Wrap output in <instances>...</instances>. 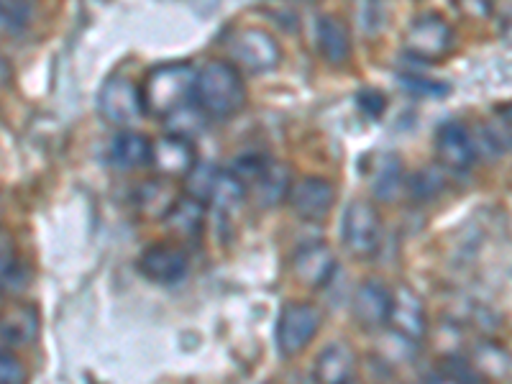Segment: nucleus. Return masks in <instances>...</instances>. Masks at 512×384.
<instances>
[{
	"label": "nucleus",
	"instance_id": "nucleus-17",
	"mask_svg": "<svg viewBox=\"0 0 512 384\" xmlns=\"http://www.w3.org/2000/svg\"><path fill=\"white\" fill-rule=\"evenodd\" d=\"M111 162L118 169H141L152 162V139L134 128H126L111 141Z\"/></svg>",
	"mask_w": 512,
	"mask_h": 384
},
{
	"label": "nucleus",
	"instance_id": "nucleus-36",
	"mask_svg": "<svg viewBox=\"0 0 512 384\" xmlns=\"http://www.w3.org/2000/svg\"><path fill=\"white\" fill-rule=\"evenodd\" d=\"M0 26L6 29V21H3V8H0Z\"/></svg>",
	"mask_w": 512,
	"mask_h": 384
},
{
	"label": "nucleus",
	"instance_id": "nucleus-15",
	"mask_svg": "<svg viewBox=\"0 0 512 384\" xmlns=\"http://www.w3.org/2000/svg\"><path fill=\"white\" fill-rule=\"evenodd\" d=\"M315 47L328 64H346L351 59V31L344 18L326 13L315 24Z\"/></svg>",
	"mask_w": 512,
	"mask_h": 384
},
{
	"label": "nucleus",
	"instance_id": "nucleus-19",
	"mask_svg": "<svg viewBox=\"0 0 512 384\" xmlns=\"http://www.w3.org/2000/svg\"><path fill=\"white\" fill-rule=\"evenodd\" d=\"M164 226H167V231L172 233V236H177V239L182 241L198 239L205 226V205L182 195V198H177V203L172 205L167 218H164Z\"/></svg>",
	"mask_w": 512,
	"mask_h": 384
},
{
	"label": "nucleus",
	"instance_id": "nucleus-6",
	"mask_svg": "<svg viewBox=\"0 0 512 384\" xmlns=\"http://www.w3.org/2000/svg\"><path fill=\"white\" fill-rule=\"evenodd\" d=\"M98 108L100 116L113 126H136L144 118L141 88L131 77L113 75L100 90Z\"/></svg>",
	"mask_w": 512,
	"mask_h": 384
},
{
	"label": "nucleus",
	"instance_id": "nucleus-37",
	"mask_svg": "<svg viewBox=\"0 0 512 384\" xmlns=\"http://www.w3.org/2000/svg\"><path fill=\"white\" fill-rule=\"evenodd\" d=\"M0 315H3V290H0Z\"/></svg>",
	"mask_w": 512,
	"mask_h": 384
},
{
	"label": "nucleus",
	"instance_id": "nucleus-20",
	"mask_svg": "<svg viewBox=\"0 0 512 384\" xmlns=\"http://www.w3.org/2000/svg\"><path fill=\"white\" fill-rule=\"evenodd\" d=\"M39 333V313L34 305H18L0 315V341L6 346L31 344Z\"/></svg>",
	"mask_w": 512,
	"mask_h": 384
},
{
	"label": "nucleus",
	"instance_id": "nucleus-14",
	"mask_svg": "<svg viewBox=\"0 0 512 384\" xmlns=\"http://www.w3.org/2000/svg\"><path fill=\"white\" fill-rule=\"evenodd\" d=\"M338 264L333 251L326 244H310L295 254V262H292V272H295V280L303 282L310 290H320L333 280Z\"/></svg>",
	"mask_w": 512,
	"mask_h": 384
},
{
	"label": "nucleus",
	"instance_id": "nucleus-31",
	"mask_svg": "<svg viewBox=\"0 0 512 384\" xmlns=\"http://www.w3.org/2000/svg\"><path fill=\"white\" fill-rule=\"evenodd\" d=\"M29 382V369L16 354L0 351V384H26Z\"/></svg>",
	"mask_w": 512,
	"mask_h": 384
},
{
	"label": "nucleus",
	"instance_id": "nucleus-38",
	"mask_svg": "<svg viewBox=\"0 0 512 384\" xmlns=\"http://www.w3.org/2000/svg\"><path fill=\"white\" fill-rule=\"evenodd\" d=\"M349 384H359V382H349Z\"/></svg>",
	"mask_w": 512,
	"mask_h": 384
},
{
	"label": "nucleus",
	"instance_id": "nucleus-11",
	"mask_svg": "<svg viewBox=\"0 0 512 384\" xmlns=\"http://www.w3.org/2000/svg\"><path fill=\"white\" fill-rule=\"evenodd\" d=\"M392 331L400 333L402 338H408L413 344L423 341L428 336V313H425V303L410 290L408 285L392 290V310L390 323Z\"/></svg>",
	"mask_w": 512,
	"mask_h": 384
},
{
	"label": "nucleus",
	"instance_id": "nucleus-16",
	"mask_svg": "<svg viewBox=\"0 0 512 384\" xmlns=\"http://www.w3.org/2000/svg\"><path fill=\"white\" fill-rule=\"evenodd\" d=\"M356 372V354L349 344L338 341L328 344L315 359L313 377L315 384H349L354 382Z\"/></svg>",
	"mask_w": 512,
	"mask_h": 384
},
{
	"label": "nucleus",
	"instance_id": "nucleus-29",
	"mask_svg": "<svg viewBox=\"0 0 512 384\" xmlns=\"http://www.w3.org/2000/svg\"><path fill=\"white\" fill-rule=\"evenodd\" d=\"M443 190V175L436 167H425L410 177V195L413 200H433Z\"/></svg>",
	"mask_w": 512,
	"mask_h": 384
},
{
	"label": "nucleus",
	"instance_id": "nucleus-35",
	"mask_svg": "<svg viewBox=\"0 0 512 384\" xmlns=\"http://www.w3.org/2000/svg\"><path fill=\"white\" fill-rule=\"evenodd\" d=\"M425 384H454V382H451L441 369H433V372L428 374V379H425Z\"/></svg>",
	"mask_w": 512,
	"mask_h": 384
},
{
	"label": "nucleus",
	"instance_id": "nucleus-2",
	"mask_svg": "<svg viewBox=\"0 0 512 384\" xmlns=\"http://www.w3.org/2000/svg\"><path fill=\"white\" fill-rule=\"evenodd\" d=\"M195 75L190 64H162L157 70L146 75L141 100H144V113L157 118H169L187 103H192L195 93Z\"/></svg>",
	"mask_w": 512,
	"mask_h": 384
},
{
	"label": "nucleus",
	"instance_id": "nucleus-3",
	"mask_svg": "<svg viewBox=\"0 0 512 384\" xmlns=\"http://www.w3.org/2000/svg\"><path fill=\"white\" fill-rule=\"evenodd\" d=\"M228 52L236 59V64L246 67L249 72H256V75L274 70L282 62L280 41L262 26H244V29L233 31L231 41H228Z\"/></svg>",
	"mask_w": 512,
	"mask_h": 384
},
{
	"label": "nucleus",
	"instance_id": "nucleus-26",
	"mask_svg": "<svg viewBox=\"0 0 512 384\" xmlns=\"http://www.w3.org/2000/svg\"><path fill=\"white\" fill-rule=\"evenodd\" d=\"M221 169L213 167L208 162H198L192 167L190 175L185 177V195L198 203L208 205L210 198H213V185H216V177Z\"/></svg>",
	"mask_w": 512,
	"mask_h": 384
},
{
	"label": "nucleus",
	"instance_id": "nucleus-30",
	"mask_svg": "<svg viewBox=\"0 0 512 384\" xmlns=\"http://www.w3.org/2000/svg\"><path fill=\"white\" fill-rule=\"evenodd\" d=\"M400 85L408 93L423 95V98H441V95H448V85L441 80H431V77H420V75H400Z\"/></svg>",
	"mask_w": 512,
	"mask_h": 384
},
{
	"label": "nucleus",
	"instance_id": "nucleus-12",
	"mask_svg": "<svg viewBox=\"0 0 512 384\" xmlns=\"http://www.w3.org/2000/svg\"><path fill=\"white\" fill-rule=\"evenodd\" d=\"M152 164L164 180H185L198 164V154L192 141L177 139V136L164 134L162 139L152 141Z\"/></svg>",
	"mask_w": 512,
	"mask_h": 384
},
{
	"label": "nucleus",
	"instance_id": "nucleus-7",
	"mask_svg": "<svg viewBox=\"0 0 512 384\" xmlns=\"http://www.w3.org/2000/svg\"><path fill=\"white\" fill-rule=\"evenodd\" d=\"M408 52L423 62H438L454 49V29L438 13H423L413 21L405 36Z\"/></svg>",
	"mask_w": 512,
	"mask_h": 384
},
{
	"label": "nucleus",
	"instance_id": "nucleus-22",
	"mask_svg": "<svg viewBox=\"0 0 512 384\" xmlns=\"http://www.w3.org/2000/svg\"><path fill=\"white\" fill-rule=\"evenodd\" d=\"M177 203V195L175 190L169 187V182L164 180H149L139 187L136 192V205L144 216L149 218H159L164 221L167 213L172 210V205Z\"/></svg>",
	"mask_w": 512,
	"mask_h": 384
},
{
	"label": "nucleus",
	"instance_id": "nucleus-10",
	"mask_svg": "<svg viewBox=\"0 0 512 384\" xmlns=\"http://www.w3.org/2000/svg\"><path fill=\"white\" fill-rule=\"evenodd\" d=\"M436 154L451 172H469L477 162V144L464 123L448 121L436 131Z\"/></svg>",
	"mask_w": 512,
	"mask_h": 384
},
{
	"label": "nucleus",
	"instance_id": "nucleus-1",
	"mask_svg": "<svg viewBox=\"0 0 512 384\" xmlns=\"http://www.w3.org/2000/svg\"><path fill=\"white\" fill-rule=\"evenodd\" d=\"M192 103L208 118H231L246 105V85L239 67L231 62H208L195 75Z\"/></svg>",
	"mask_w": 512,
	"mask_h": 384
},
{
	"label": "nucleus",
	"instance_id": "nucleus-28",
	"mask_svg": "<svg viewBox=\"0 0 512 384\" xmlns=\"http://www.w3.org/2000/svg\"><path fill=\"white\" fill-rule=\"evenodd\" d=\"M438 369H441L454 384H484V379L479 377V372L474 369L469 356L446 354L441 359V364H438Z\"/></svg>",
	"mask_w": 512,
	"mask_h": 384
},
{
	"label": "nucleus",
	"instance_id": "nucleus-13",
	"mask_svg": "<svg viewBox=\"0 0 512 384\" xmlns=\"http://www.w3.org/2000/svg\"><path fill=\"white\" fill-rule=\"evenodd\" d=\"M187 269H190V259L185 251L169 244L149 246L139 259V272L157 285H175L185 280Z\"/></svg>",
	"mask_w": 512,
	"mask_h": 384
},
{
	"label": "nucleus",
	"instance_id": "nucleus-23",
	"mask_svg": "<svg viewBox=\"0 0 512 384\" xmlns=\"http://www.w3.org/2000/svg\"><path fill=\"white\" fill-rule=\"evenodd\" d=\"M402 187V159L395 154H382L372 172V192L382 203L397 198Z\"/></svg>",
	"mask_w": 512,
	"mask_h": 384
},
{
	"label": "nucleus",
	"instance_id": "nucleus-32",
	"mask_svg": "<svg viewBox=\"0 0 512 384\" xmlns=\"http://www.w3.org/2000/svg\"><path fill=\"white\" fill-rule=\"evenodd\" d=\"M356 105H359V111L364 113V116L382 118L384 111H387V98H384V93H379V90L364 88L356 95Z\"/></svg>",
	"mask_w": 512,
	"mask_h": 384
},
{
	"label": "nucleus",
	"instance_id": "nucleus-9",
	"mask_svg": "<svg viewBox=\"0 0 512 384\" xmlns=\"http://www.w3.org/2000/svg\"><path fill=\"white\" fill-rule=\"evenodd\" d=\"M351 310H354V318L361 328L379 331V328H384L390 323L392 290L387 287L384 280L369 277V280H364L356 287L354 300H351Z\"/></svg>",
	"mask_w": 512,
	"mask_h": 384
},
{
	"label": "nucleus",
	"instance_id": "nucleus-5",
	"mask_svg": "<svg viewBox=\"0 0 512 384\" xmlns=\"http://www.w3.org/2000/svg\"><path fill=\"white\" fill-rule=\"evenodd\" d=\"M382 244V218L369 200H351L344 213V246L356 259H369Z\"/></svg>",
	"mask_w": 512,
	"mask_h": 384
},
{
	"label": "nucleus",
	"instance_id": "nucleus-25",
	"mask_svg": "<svg viewBox=\"0 0 512 384\" xmlns=\"http://www.w3.org/2000/svg\"><path fill=\"white\" fill-rule=\"evenodd\" d=\"M246 190L249 187L239 177H233L228 169H221L216 177V185H213V198H210V203L216 205L218 210H223V213H231V210H236L244 203Z\"/></svg>",
	"mask_w": 512,
	"mask_h": 384
},
{
	"label": "nucleus",
	"instance_id": "nucleus-34",
	"mask_svg": "<svg viewBox=\"0 0 512 384\" xmlns=\"http://www.w3.org/2000/svg\"><path fill=\"white\" fill-rule=\"evenodd\" d=\"M359 18L364 21V29L369 34H377V31L384 29V8L377 6V3H367V6L359 8Z\"/></svg>",
	"mask_w": 512,
	"mask_h": 384
},
{
	"label": "nucleus",
	"instance_id": "nucleus-24",
	"mask_svg": "<svg viewBox=\"0 0 512 384\" xmlns=\"http://www.w3.org/2000/svg\"><path fill=\"white\" fill-rule=\"evenodd\" d=\"M167 121V134L177 136V139L185 141H195L200 134H205V128H208L210 118L200 111L195 103H187L185 108H180L177 113H172Z\"/></svg>",
	"mask_w": 512,
	"mask_h": 384
},
{
	"label": "nucleus",
	"instance_id": "nucleus-27",
	"mask_svg": "<svg viewBox=\"0 0 512 384\" xmlns=\"http://www.w3.org/2000/svg\"><path fill=\"white\" fill-rule=\"evenodd\" d=\"M269 164H272V159H269L267 154L244 152V154H239V157L233 159L231 169H228V172H231L233 177H239V180L244 182L246 187H249V185H254V182L264 175V172H267Z\"/></svg>",
	"mask_w": 512,
	"mask_h": 384
},
{
	"label": "nucleus",
	"instance_id": "nucleus-4",
	"mask_svg": "<svg viewBox=\"0 0 512 384\" xmlns=\"http://www.w3.org/2000/svg\"><path fill=\"white\" fill-rule=\"evenodd\" d=\"M320 328V310L313 303L292 300L282 308L280 320H277V349L282 356L303 354L310 346Z\"/></svg>",
	"mask_w": 512,
	"mask_h": 384
},
{
	"label": "nucleus",
	"instance_id": "nucleus-33",
	"mask_svg": "<svg viewBox=\"0 0 512 384\" xmlns=\"http://www.w3.org/2000/svg\"><path fill=\"white\" fill-rule=\"evenodd\" d=\"M16 264V241H13L11 231L0 228V277Z\"/></svg>",
	"mask_w": 512,
	"mask_h": 384
},
{
	"label": "nucleus",
	"instance_id": "nucleus-21",
	"mask_svg": "<svg viewBox=\"0 0 512 384\" xmlns=\"http://www.w3.org/2000/svg\"><path fill=\"white\" fill-rule=\"evenodd\" d=\"M292 187V172L287 164H269V169L264 172L259 180L254 182V198L264 205V208H274L277 203L290 195Z\"/></svg>",
	"mask_w": 512,
	"mask_h": 384
},
{
	"label": "nucleus",
	"instance_id": "nucleus-18",
	"mask_svg": "<svg viewBox=\"0 0 512 384\" xmlns=\"http://www.w3.org/2000/svg\"><path fill=\"white\" fill-rule=\"evenodd\" d=\"M469 361H472L484 382L487 379H492V382H507L510 379V354H507V346L495 341V338L477 341Z\"/></svg>",
	"mask_w": 512,
	"mask_h": 384
},
{
	"label": "nucleus",
	"instance_id": "nucleus-8",
	"mask_svg": "<svg viewBox=\"0 0 512 384\" xmlns=\"http://www.w3.org/2000/svg\"><path fill=\"white\" fill-rule=\"evenodd\" d=\"M287 200L297 216L305 221H326L336 205V187L326 177H300L297 182H292Z\"/></svg>",
	"mask_w": 512,
	"mask_h": 384
}]
</instances>
